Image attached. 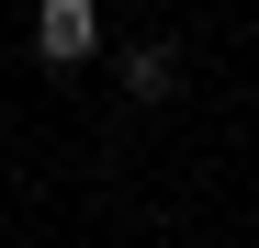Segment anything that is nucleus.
<instances>
[{
  "label": "nucleus",
  "mask_w": 259,
  "mask_h": 248,
  "mask_svg": "<svg viewBox=\"0 0 259 248\" xmlns=\"http://www.w3.org/2000/svg\"><path fill=\"white\" fill-rule=\"evenodd\" d=\"M34 57H46V68L102 57V0H34Z\"/></svg>",
  "instance_id": "1"
},
{
  "label": "nucleus",
  "mask_w": 259,
  "mask_h": 248,
  "mask_svg": "<svg viewBox=\"0 0 259 248\" xmlns=\"http://www.w3.org/2000/svg\"><path fill=\"white\" fill-rule=\"evenodd\" d=\"M124 91H136V102H169V91H181V46H158V34L124 46Z\"/></svg>",
  "instance_id": "2"
}]
</instances>
